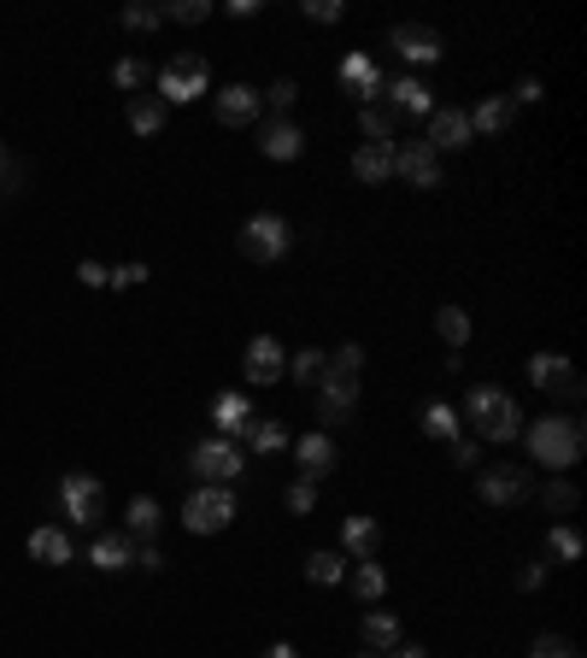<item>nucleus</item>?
<instances>
[{"instance_id": "8", "label": "nucleus", "mask_w": 587, "mask_h": 658, "mask_svg": "<svg viewBox=\"0 0 587 658\" xmlns=\"http://www.w3.org/2000/svg\"><path fill=\"white\" fill-rule=\"evenodd\" d=\"M353 411H358V376L324 370V383H317V424H324V429L353 424Z\"/></svg>"}, {"instance_id": "41", "label": "nucleus", "mask_w": 587, "mask_h": 658, "mask_svg": "<svg viewBox=\"0 0 587 658\" xmlns=\"http://www.w3.org/2000/svg\"><path fill=\"white\" fill-rule=\"evenodd\" d=\"M24 182H30V165L18 154H0V195H18Z\"/></svg>"}, {"instance_id": "49", "label": "nucleus", "mask_w": 587, "mask_h": 658, "mask_svg": "<svg viewBox=\"0 0 587 658\" xmlns=\"http://www.w3.org/2000/svg\"><path fill=\"white\" fill-rule=\"evenodd\" d=\"M106 276H112V265H101V259H83V265H77L83 289H106Z\"/></svg>"}, {"instance_id": "1", "label": "nucleus", "mask_w": 587, "mask_h": 658, "mask_svg": "<svg viewBox=\"0 0 587 658\" xmlns=\"http://www.w3.org/2000/svg\"><path fill=\"white\" fill-rule=\"evenodd\" d=\"M523 441H528V459L541 470H570L581 459V447H587L576 411H546V418L523 424Z\"/></svg>"}, {"instance_id": "5", "label": "nucleus", "mask_w": 587, "mask_h": 658, "mask_svg": "<svg viewBox=\"0 0 587 658\" xmlns=\"http://www.w3.org/2000/svg\"><path fill=\"white\" fill-rule=\"evenodd\" d=\"M235 523V494L223 482H200L195 494L182 500V530L188 535H218Z\"/></svg>"}, {"instance_id": "42", "label": "nucleus", "mask_w": 587, "mask_h": 658, "mask_svg": "<svg viewBox=\"0 0 587 658\" xmlns=\"http://www.w3.org/2000/svg\"><path fill=\"white\" fill-rule=\"evenodd\" d=\"M300 18H312V24H340L347 7H340V0H300Z\"/></svg>"}, {"instance_id": "34", "label": "nucleus", "mask_w": 587, "mask_h": 658, "mask_svg": "<svg viewBox=\"0 0 587 658\" xmlns=\"http://www.w3.org/2000/svg\"><path fill=\"white\" fill-rule=\"evenodd\" d=\"M581 547H587V541H581L576 523H553V530H546V553H553L558 564H576V558H581Z\"/></svg>"}, {"instance_id": "37", "label": "nucleus", "mask_w": 587, "mask_h": 658, "mask_svg": "<svg viewBox=\"0 0 587 658\" xmlns=\"http://www.w3.org/2000/svg\"><path fill=\"white\" fill-rule=\"evenodd\" d=\"M541 505H546L553 518H570L576 505H581V494H576V482H546V488H541Z\"/></svg>"}, {"instance_id": "56", "label": "nucleus", "mask_w": 587, "mask_h": 658, "mask_svg": "<svg viewBox=\"0 0 587 658\" xmlns=\"http://www.w3.org/2000/svg\"><path fill=\"white\" fill-rule=\"evenodd\" d=\"M358 658H376V652H358Z\"/></svg>"}, {"instance_id": "26", "label": "nucleus", "mask_w": 587, "mask_h": 658, "mask_svg": "<svg viewBox=\"0 0 587 658\" xmlns=\"http://www.w3.org/2000/svg\"><path fill=\"white\" fill-rule=\"evenodd\" d=\"M124 118H129L136 136H159V129H165V101H159V94H129Z\"/></svg>"}, {"instance_id": "18", "label": "nucleus", "mask_w": 587, "mask_h": 658, "mask_svg": "<svg viewBox=\"0 0 587 658\" xmlns=\"http://www.w3.org/2000/svg\"><path fill=\"white\" fill-rule=\"evenodd\" d=\"M24 547H30V558H35V564H77V541H71V535L60 530V523H35Z\"/></svg>"}, {"instance_id": "45", "label": "nucleus", "mask_w": 587, "mask_h": 658, "mask_svg": "<svg viewBox=\"0 0 587 658\" xmlns=\"http://www.w3.org/2000/svg\"><path fill=\"white\" fill-rule=\"evenodd\" d=\"M282 505H289L294 518H306L312 505H317V488H312V482H289V494H282Z\"/></svg>"}, {"instance_id": "17", "label": "nucleus", "mask_w": 587, "mask_h": 658, "mask_svg": "<svg viewBox=\"0 0 587 658\" xmlns=\"http://www.w3.org/2000/svg\"><path fill=\"white\" fill-rule=\"evenodd\" d=\"M88 564H94V571H106V576H118V571L136 564V541H129L124 530H101L88 541Z\"/></svg>"}, {"instance_id": "15", "label": "nucleus", "mask_w": 587, "mask_h": 658, "mask_svg": "<svg viewBox=\"0 0 587 658\" xmlns=\"http://www.w3.org/2000/svg\"><path fill=\"white\" fill-rule=\"evenodd\" d=\"M259 154L264 159H276V165H289L306 154V129H300L294 118H271V124H259Z\"/></svg>"}, {"instance_id": "25", "label": "nucleus", "mask_w": 587, "mask_h": 658, "mask_svg": "<svg viewBox=\"0 0 587 658\" xmlns=\"http://www.w3.org/2000/svg\"><path fill=\"white\" fill-rule=\"evenodd\" d=\"M376 541H382V523H376V518H347V523H340V553H347V558H370Z\"/></svg>"}, {"instance_id": "46", "label": "nucleus", "mask_w": 587, "mask_h": 658, "mask_svg": "<svg viewBox=\"0 0 587 658\" xmlns=\"http://www.w3.org/2000/svg\"><path fill=\"white\" fill-rule=\"evenodd\" d=\"M329 370H347V376H358V370H365V347H358V342L335 347V353H329Z\"/></svg>"}, {"instance_id": "54", "label": "nucleus", "mask_w": 587, "mask_h": 658, "mask_svg": "<svg viewBox=\"0 0 587 658\" xmlns=\"http://www.w3.org/2000/svg\"><path fill=\"white\" fill-rule=\"evenodd\" d=\"M382 658H429L418 641H400V647H394V652H382Z\"/></svg>"}, {"instance_id": "9", "label": "nucleus", "mask_w": 587, "mask_h": 658, "mask_svg": "<svg viewBox=\"0 0 587 658\" xmlns=\"http://www.w3.org/2000/svg\"><path fill=\"white\" fill-rule=\"evenodd\" d=\"M476 494L488 505H523L535 494V470H517V464H494V470H476Z\"/></svg>"}, {"instance_id": "29", "label": "nucleus", "mask_w": 587, "mask_h": 658, "mask_svg": "<svg viewBox=\"0 0 587 658\" xmlns=\"http://www.w3.org/2000/svg\"><path fill=\"white\" fill-rule=\"evenodd\" d=\"M358 129H365V142H394L400 112H394L388 101H370V106H358Z\"/></svg>"}, {"instance_id": "7", "label": "nucleus", "mask_w": 587, "mask_h": 658, "mask_svg": "<svg viewBox=\"0 0 587 658\" xmlns=\"http://www.w3.org/2000/svg\"><path fill=\"white\" fill-rule=\"evenodd\" d=\"M188 470H195L200 482H223V488H230L241 470H248V459H241V447L230 436H212V441H200L195 453H188Z\"/></svg>"}, {"instance_id": "22", "label": "nucleus", "mask_w": 587, "mask_h": 658, "mask_svg": "<svg viewBox=\"0 0 587 658\" xmlns=\"http://www.w3.org/2000/svg\"><path fill=\"white\" fill-rule=\"evenodd\" d=\"M212 424H218V436H241V429L253 424V400L241 388H223V394H212Z\"/></svg>"}, {"instance_id": "20", "label": "nucleus", "mask_w": 587, "mask_h": 658, "mask_svg": "<svg viewBox=\"0 0 587 658\" xmlns=\"http://www.w3.org/2000/svg\"><path fill=\"white\" fill-rule=\"evenodd\" d=\"M382 94H388V106L400 112V118H429V112H434V88H423L411 71H406V77H394V83H382Z\"/></svg>"}, {"instance_id": "33", "label": "nucleus", "mask_w": 587, "mask_h": 658, "mask_svg": "<svg viewBox=\"0 0 587 658\" xmlns=\"http://www.w3.org/2000/svg\"><path fill=\"white\" fill-rule=\"evenodd\" d=\"M324 370H329V353L324 347H300L294 359H289V376H294V383H306V388L324 383Z\"/></svg>"}, {"instance_id": "57", "label": "nucleus", "mask_w": 587, "mask_h": 658, "mask_svg": "<svg viewBox=\"0 0 587 658\" xmlns=\"http://www.w3.org/2000/svg\"><path fill=\"white\" fill-rule=\"evenodd\" d=\"M0 154H7V142H0Z\"/></svg>"}, {"instance_id": "27", "label": "nucleus", "mask_w": 587, "mask_h": 658, "mask_svg": "<svg viewBox=\"0 0 587 658\" xmlns=\"http://www.w3.org/2000/svg\"><path fill=\"white\" fill-rule=\"evenodd\" d=\"M358 629H365L370 652H394V647H400V617H394V612H365V617H358Z\"/></svg>"}, {"instance_id": "36", "label": "nucleus", "mask_w": 587, "mask_h": 658, "mask_svg": "<svg viewBox=\"0 0 587 658\" xmlns=\"http://www.w3.org/2000/svg\"><path fill=\"white\" fill-rule=\"evenodd\" d=\"M434 330L452 342V353H459V347L470 342V312H464V306H441V312H434Z\"/></svg>"}, {"instance_id": "11", "label": "nucleus", "mask_w": 587, "mask_h": 658, "mask_svg": "<svg viewBox=\"0 0 587 658\" xmlns=\"http://www.w3.org/2000/svg\"><path fill=\"white\" fill-rule=\"evenodd\" d=\"M241 376H248L253 388H271L276 376H289V353H282L276 335H253L248 353H241Z\"/></svg>"}, {"instance_id": "35", "label": "nucleus", "mask_w": 587, "mask_h": 658, "mask_svg": "<svg viewBox=\"0 0 587 658\" xmlns=\"http://www.w3.org/2000/svg\"><path fill=\"white\" fill-rule=\"evenodd\" d=\"M423 436H434V441H459V411H452L447 400H429V406H423Z\"/></svg>"}, {"instance_id": "21", "label": "nucleus", "mask_w": 587, "mask_h": 658, "mask_svg": "<svg viewBox=\"0 0 587 658\" xmlns=\"http://www.w3.org/2000/svg\"><path fill=\"white\" fill-rule=\"evenodd\" d=\"M394 154H400V142H358V154H353V177L358 182H388L394 177Z\"/></svg>"}, {"instance_id": "4", "label": "nucleus", "mask_w": 587, "mask_h": 658, "mask_svg": "<svg viewBox=\"0 0 587 658\" xmlns=\"http://www.w3.org/2000/svg\"><path fill=\"white\" fill-rule=\"evenodd\" d=\"M200 94H212V65H206V53H177V60L159 65V101L165 106H188V101H200Z\"/></svg>"}, {"instance_id": "10", "label": "nucleus", "mask_w": 587, "mask_h": 658, "mask_svg": "<svg viewBox=\"0 0 587 658\" xmlns=\"http://www.w3.org/2000/svg\"><path fill=\"white\" fill-rule=\"evenodd\" d=\"M388 48L400 53L406 65H441V60H447V42H441L429 24H394V30H388Z\"/></svg>"}, {"instance_id": "13", "label": "nucleus", "mask_w": 587, "mask_h": 658, "mask_svg": "<svg viewBox=\"0 0 587 658\" xmlns=\"http://www.w3.org/2000/svg\"><path fill=\"white\" fill-rule=\"evenodd\" d=\"M423 142L434 147V154H452V147H470V118L459 106H434L423 118Z\"/></svg>"}, {"instance_id": "43", "label": "nucleus", "mask_w": 587, "mask_h": 658, "mask_svg": "<svg viewBox=\"0 0 587 658\" xmlns=\"http://www.w3.org/2000/svg\"><path fill=\"white\" fill-rule=\"evenodd\" d=\"M165 24V12L159 7H124V30H136V35H154Z\"/></svg>"}, {"instance_id": "51", "label": "nucleus", "mask_w": 587, "mask_h": 658, "mask_svg": "<svg viewBox=\"0 0 587 658\" xmlns=\"http://www.w3.org/2000/svg\"><path fill=\"white\" fill-rule=\"evenodd\" d=\"M136 571H147V576H159V571H165V553L154 547V541H141V547H136Z\"/></svg>"}, {"instance_id": "23", "label": "nucleus", "mask_w": 587, "mask_h": 658, "mask_svg": "<svg viewBox=\"0 0 587 658\" xmlns=\"http://www.w3.org/2000/svg\"><path fill=\"white\" fill-rule=\"evenodd\" d=\"M464 118H470V136H476V129H482V136H505L511 118H517V106H511L505 94H488V101L476 112H464Z\"/></svg>"}, {"instance_id": "19", "label": "nucleus", "mask_w": 587, "mask_h": 658, "mask_svg": "<svg viewBox=\"0 0 587 658\" xmlns=\"http://www.w3.org/2000/svg\"><path fill=\"white\" fill-rule=\"evenodd\" d=\"M340 88L358 94V106H370L376 94H382V71H376L370 53H347V60H340Z\"/></svg>"}, {"instance_id": "2", "label": "nucleus", "mask_w": 587, "mask_h": 658, "mask_svg": "<svg viewBox=\"0 0 587 658\" xmlns=\"http://www.w3.org/2000/svg\"><path fill=\"white\" fill-rule=\"evenodd\" d=\"M464 418L476 424V436H482V441H500V447L523 436V411H517V400H511L505 388H494V383L470 388V400H464Z\"/></svg>"}, {"instance_id": "40", "label": "nucleus", "mask_w": 587, "mask_h": 658, "mask_svg": "<svg viewBox=\"0 0 587 658\" xmlns=\"http://www.w3.org/2000/svg\"><path fill=\"white\" fill-rule=\"evenodd\" d=\"M447 459H452V470H482V441H470V436L447 441Z\"/></svg>"}, {"instance_id": "30", "label": "nucleus", "mask_w": 587, "mask_h": 658, "mask_svg": "<svg viewBox=\"0 0 587 658\" xmlns=\"http://www.w3.org/2000/svg\"><path fill=\"white\" fill-rule=\"evenodd\" d=\"M576 376V365L564 359V353H535V359H528V383L535 388H564Z\"/></svg>"}, {"instance_id": "32", "label": "nucleus", "mask_w": 587, "mask_h": 658, "mask_svg": "<svg viewBox=\"0 0 587 658\" xmlns=\"http://www.w3.org/2000/svg\"><path fill=\"white\" fill-rule=\"evenodd\" d=\"M347 564H353L347 553H329V547H324V553L306 558V582H312V588H335V582L347 576Z\"/></svg>"}, {"instance_id": "28", "label": "nucleus", "mask_w": 587, "mask_h": 658, "mask_svg": "<svg viewBox=\"0 0 587 658\" xmlns=\"http://www.w3.org/2000/svg\"><path fill=\"white\" fill-rule=\"evenodd\" d=\"M241 436H248V447H253V453H289V447H294V436H289V429H282L276 418H259V411H253V424L241 429Z\"/></svg>"}, {"instance_id": "14", "label": "nucleus", "mask_w": 587, "mask_h": 658, "mask_svg": "<svg viewBox=\"0 0 587 658\" xmlns=\"http://www.w3.org/2000/svg\"><path fill=\"white\" fill-rule=\"evenodd\" d=\"M394 177H406L411 188H441V154L429 142H411L394 154Z\"/></svg>"}, {"instance_id": "44", "label": "nucleus", "mask_w": 587, "mask_h": 658, "mask_svg": "<svg viewBox=\"0 0 587 658\" xmlns=\"http://www.w3.org/2000/svg\"><path fill=\"white\" fill-rule=\"evenodd\" d=\"M528 658H581L564 635H535V647H528Z\"/></svg>"}, {"instance_id": "55", "label": "nucleus", "mask_w": 587, "mask_h": 658, "mask_svg": "<svg viewBox=\"0 0 587 658\" xmlns=\"http://www.w3.org/2000/svg\"><path fill=\"white\" fill-rule=\"evenodd\" d=\"M264 658H300V652H294V641H276V647L264 652Z\"/></svg>"}, {"instance_id": "16", "label": "nucleus", "mask_w": 587, "mask_h": 658, "mask_svg": "<svg viewBox=\"0 0 587 658\" xmlns=\"http://www.w3.org/2000/svg\"><path fill=\"white\" fill-rule=\"evenodd\" d=\"M259 112H264V88H253V83H230L218 94V124H230V129L259 124Z\"/></svg>"}, {"instance_id": "12", "label": "nucleus", "mask_w": 587, "mask_h": 658, "mask_svg": "<svg viewBox=\"0 0 587 658\" xmlns=\"http://www.w3.org/2000/svg\"><path fill=\"white\" fill-rule=\"evenodd\" d=\"M335 441H329V429H312V436H300L294 441V464H300V482H324L329 477V470H335Z\"/></svg>"}, {"instance_id": "47", "label": "nucleus", "mask_w": 587, "mask_h": 658, "mask_svg": "<svg viewBox=\"0 0 587 658\" xmlns=\"http://www.w3.org/2000/svg\"><path fill=\"white\" fill-rule=\"evenodd\" d=\"M147 276H154V271H147V265H141V259H136V265H112V276H106V289H136V282H147Z\"/></svg>"}, {"instance_id": "24", "label": "nucleus", "mask_w": 587, "mask_h": 658, "mask_svg": "<svg viewBox=\"0 0 587 658\" xmlns=\"http://www.w3.org/2000/svg\"><path fill=\"white\" fill-rule=\"evenodd\" d=\"M159 523H165V512H159L154 494H136V500H129V512H124V535H129V541H154Z\"/></svg>"}, {"instance_id": "48", "label": "nucleus", "mask_w": 587, "mask_h": 658, "mask_svg": "<svg viewBox=\"0 0 587 658\" xmlns=\"http://www.w3.org/2000/svg\"><path fill=\"white\" fill-rule=\"evenodd\" d=\"M294 101H300V88H294L289 77H282V83H271V94H264V106H271V112H276V118H282V112H289Z\"/></svg>"}, {"instance_id": "39", "label": "nucleus", "mask_w": 587, "mask_h": 658, "mask_svg": "<svg viewBox=\"0 0 587 658\" xmlns=\"http://www.w3.org/2000/svg\"><path fill=\"white\" fill-rule=\"evenodd\" d=\"M147 77H154V71H147V65L136 60V53H129V60H118V65H112V83H118L124 94H136V88L147 83Z\"/></svg>"}, {"instance_id": "53", "label": "nucleus", "mask_w": 587, "mask_h": 658, "mask_svg": "<svg viewBox=\"0 0 587 658\" xmlns=\"http://www.w3.org/2000/svg\"><path fill=\"white\" fill-rule=\"evenodd\" d=\"M223 12H230V18H259V0H230Z\"/></svg>"}, {"instance_id": "3", "label": "nucleus", "mask_w": 587, "mask_h": 658, "mask_svg": "<svg viewBox=\"0 0 587 658\" xmlns=\"http://www.w3.org/2000/svg\"><path fill=\"white\" fill-rule=\"evenodd\" d=\"M53 500H60V518L77 523V530H94V523L106 518V482L88 477V470H65Z\"/></svg>"}, {"instance_id": "52", "label": "nucleus", "mask_w": 587, "mask_h": 658, "mask_svg": "<svg viewBox=\"0 0 587 658\" xmlns=\"http://www.w3.org/2000/svg\"><path fill=\"white\" fill-rule=\"evenodd\" d=\"M505 101H511V106H535V101H541V83H535V77H523L517 88L505 94Z\"/></svg>"}, {"instance_id": "6", "label": "nucleus", "mask_w": 587, "mask_h": 658, "mask_svg": "<svg viewBox=\"0 0 587 658\" xmlns=\"http://www.w3.org/2000/svg\"><path fill=\"white\" fill-rule=\"evenodd\" d=\"M241 259H253V265H276V259H289L294 248V230H289V218H276V212H253L248 223H241Z\"/></svg>"}, {"instance_id": "31", "label": "nucleus", "mask_w": 587, "mask_h": 658, "mask_svg": "<svg viewBox=\"0 0 587 658\" xmlns=\"http://www.w3.org/2000/svg\"><path fill=\"white\" fill-rule=\"evenodd\" d=\"M353 594L358 599H365V606H376V599H382L388 594V571H382V564H376V558H353Z\"/></svg>"}, {"instance_id": "38", "label": "nucleus", "mask_w": 587, "mask_h": 658, "mask_svg": "<svg viewBox=\"0 0 587 658\" xmlns=\"http://www.w3.org/2000/svg\"><path fill=\"white\" fill-rule=\"evenodd\" d=\"M159 12H165V24H206V18H212V0H170Z\"/></svg>"}, {"instance_id": "50", "label": "nucleus", "mask_w": 587, "mask_h": 658, "mask_svg": "<svg viewBox=\"0 0 587 658\" xmlns=\"http://www.w3.org/2000/svg\"><path fill=\"white\" fill-rule=\"evenodd\" d=\"M541 582H546V558H528L523 571H517V588H523V594H535Z\"/></svg>"}]
</instances>
